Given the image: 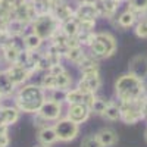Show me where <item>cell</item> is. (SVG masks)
<instances>
[{"label":"cell","instance_id":"12","mask_svg":"<svg viewBox=\"0 0 147 147\" xmlns=\"http://www.w3.org/2000/svg\"><path fill=\"white\" fill-rule=\"evenodd\" d=\"M96 136H97V138H99V141H100V144H102L103 147H112V146H115L116 141H118L116 132H115L113 129H110V128H103V129H100L99 132L96 134Z\"/></svg>","mask_w":147,"mask_h":147},{"label":"cell","instance_id":"14","mask_svg":"<svg viewBox=\"0 0 147 147\" xmlns=\"http://www.w3.org/2000/svg\"><path fill=\"white\" fill-rule=\"evenodd\" d=\"M52 13L56 16V19L60 24H62V22H65V21H68V19H71L74 16V10L68 5H65V3H57V5L53 6V12H52Z\"/></svg>","mask_w":147,"mask_h":147},{"label":"cell","instance_id":"24","mask_svg":"<svg viewBox=\"0 0 147 147\" xmlns=\"http://www.w3.org/2000/svg\"><path fill=\"white\" fill-rule=\"evenodd\" d=\"M103 116L109 121H118L121 119V109L119 106L113 105V103H107L105 112H103Z\"/></svg>","mask_w":147,"mask_h":147},{"label":"cell","instance_id":"9","mask_svg":"<svg viewBox=\"0 0 147 147\" xmlns=\"http://www.w3.org/2000/svg\"><path fill=\"white\" fill-rule=\"evenodd\" d=\"M6 74L15 87L16 85H21L22 82H25L28 80V77L31 75V72L24 65H19V63H12V66L6 71Z\"/></svg>","mask_w":147,"mask_h":147},{"label":"cell","instance_id":"32","mask_svg":"<svg viewBox=\"0 0 147 147\" xmlns=\"http://www.w3.org/2000/svg\"><path fill=\"white\" fill-rule=\"evenodd\" d=\"M136 34L140 38H147V21H141L136 27Z\"/></svg>","mask_w":147,"mask_h":147},{"label":"cell","instance_id":"16","mask_svg":"<svg viewBox=\"0 0 147 147\" xmlns=\"http://www.w3.org/2000/svg\"><path fill=\"white\" fill-rule=\"evenodd\" d=\"M38 141L43 146H50L57 141V136L53 127H43L38 132Z\"/></svg>","mask_w":147,"mask_h":147},{"label":"cell","instance_id":"26","mask_svg":"<svg viewBox=\"0 0 147 147\" xmlns=\"http://www.w3.org/2000/svg\"><path fill=\"white\" fill-rule=\"evenodd\" d=\"M71 77L69 74L66 71H63L62 74H59V75H56V88H68L71 85Z\"/></svg>","mask_w":147,"mask_h":147},{"label":"cell","instance_id":"29","mask_svg":"<svg viewBox=\"0 0 147 147\" xmlns=\"http://www.w3.org/2000/svg\"><path fill=\"white\" fill-rule=\"evenodd\" d=\"M81 147H103L97 138V136H87L81 141Z\"/></svg>","mask_w":147,"mask_h":147},{"label":"cell","instance_id":"15","mask_svg":"<svg viewBox=\"0 0 147 147\" xmlns=\"http://www.w3.org/2000/svg\"><path fill=\"white\" fill-rule=\"evenodd\" d=\"M25 27H27L25 22H22V21H19L16 18H10V19H7L6 25H5V31L7 32L9 37H16L24 31Z\"/></svg>","mask_w":147,"mask_h":147},{"label":"cell","instance_id":"3","mask_svg":"<svg viewBox=\"0 0 147 147\" xmlns=\"http://www.w3.org/2000/svg\"><path fill=\"white\" fill-rule=\"evenodd\" d=\"M60 28V22L56 19V16L52 12H46V13H40L34 21H32V32H35L43 40L52 38L53 34Z\"/></svg>","mask_w":147,"mask_h":147},{"label":"cell","instance_id":"34","mask_svg":"<svg viewBox=\"0 0 147 147\" xmlns=\"http://www.w3.org/2000/svg\"><path fill=\"white\" fill-rule=\"evenodd\" d=\"M7 144H9L7 134H2V136H0V147H7Z\"/></svg>","mask_w":147,"mask_h":147},{"label":"cell","instance_id":"37","mask_svg":"<svg viewBox=\"0 0 147 147\" xmlns=\"http://www.w3.org/2000/svg\"><path fill=\"white\" fill-rule=\"evenodd\" d=\"M22 2H30V0H22Z\"/></svg>","mask_w":147,"mask_h":147},{"label":"cell","instance_id":"19","mask_svg":"<svg viewBox=\"0 0 147 147\" xmlns=\"http://www.w3.org/2000/svg\"><path fill=\"white\" fill-rule=\"evenodd\" d=\"M60 30H62L68 37H77V34L80 32V25H78V19L77 18H71V19H68V21H65V22H62L60 24Z\"/></svg>","mask_w":147,"mask_h":147},{"label":"cell","instance_id":"33","mask_svg":"<svg viewBox=\"0 0 147 147\" xmlns=\"http://www.w3.org/2000/svg\"><path fill=\"white\" fill-rule=\"evenodd\" d=\"M47 71H49V74H52V75H59V74H62L65 71V68L60 65V63H57V65H52Z\"/></svg>","mask_w":147,"mask_h":147},{"label":"cell","instance_id":"22","mask_svg":"<svg viewBox=\"0 0 147 147\" xmlns=\"http://www.w3.org/2000/svg\"><path fill=\"white\" fill-rule=\"evenodd\" d=\"M41 41H43V38L38 37L35 32L25 35V38H24V44H25L27 50H37V49L41 46Z\"/></svg>","mask_w":147,"mask_h":147},{"label":"cell","instance_id":"28","mask_svg":"<svg viewBox=\"0 0 147 147\" xmlns=\"http://www.w3.org/2000/svg\"><path fill=\"white\" fill-rule=\"evenodd\" d=\"M52 91V99L53 102H57V103H62V102H66V91L65 88H55V90H50Z\"/></svg>","mask_w":147,"mask_h":147},{"label":"cell","instance_id":"23","mask_svg":"<svg viewBox=\"0 0 147 147\" xmlns=\"http://www.w3.org/2000/svg\"><path fill=\"white\" fill-rule=\"evenodd\" d=\"M65 55H66V57L71 60V62H75V63H80L81 60L85 57V55H84V52H82V47H81V46L69 47Z\"/></svg>","mask_w":147,"mask_h":147},{"label":"cell","instance_id":"39","mask_svg":"<svg viewBox=\"0 0 147 147\" xmlns=\"http://www.w3.org/2000/svg\"><path fill=\"white\" fill-rule=\"evenodd\" d=\"M43 147H49V146H43Z\"/></svg>","mask_w":147,"mask_h":147},{"label":"cell","instance_id":"7","mask_svg":"<svg viewBox=\"0 0 147 147\" xmlns=\"http://www.w3.org/2000/svg\"><path fill=\"white\" fill-rule=\"evenodd\" d=\"M37 113L43 116L46 121H57L62 113V106H60V103L53 100H44Z\"/></svg>","mask_w":147,"mask_h":147},{"label":"cell","instance_id":"13","mask_svg":"<svg viewBox=\"0 0 147 147\" xmlns=\"http://www.w3.org/2000/svg\"><path fill=\"white\" fill-rule=\"evenodd\" d=\"M18 118H19V109L0 106V124H3V125L15 124L18 121Z\"/></svg>","mask_w":147,"mask_h":147},{"label":"cell","instance_id":"11","mask_svg":"<svg viewBox=\"0 0 147 147\" xmlns=\"http://www.w3.org/2000/svg\"><path fill=\"white\" fill-rule=\"evenodd\" d=\"M77 18L82 19V18H87V19H96V16L99 15V9H97L96 3H81L75 12Z\"/></svg>","mask_w":147,"mask_h":147},{"label":"cell","instance_id":"1","mask_svg":"<svg viewBox=\"0 0 147 147\" xmlns=\"http://www.w3.org/2000/svg\"><path fill=\"white\" fill-rule=\"evenodd\" d=\"M115 91L121 102L138 100L144 94V82L143 80L134 77L132 74L121 75L115 82Z\"/></svg>","mask_w":147,"mask_h":147},{"label":"cell","instance_id":"8","mask_svg":"<svg viewBox=\"0 0 147 147\" xmlns=\"http://www.w3.org/2000/svg\"><path fill=\"white\" fill-rule=\"evenodd\" d=\"M90 113L91 110L85 103H74L69 105L68 109V118L74 122H77V124H82L84 121H87Z\"/></svg>","mask_w":147,"mask_h":147},{"label":"cell","instance_id":"38","mask_svg":"<svg viewBox=\"0 0 147 147\" xmlns=\"http://www.w3.org/2000/svg\"><path fill=\"white\" fill-rule=\"evenodd\" d=\"M146 140H147V131H146Z\"/></svg>","mask_w":147,"mask_h":147},{"label":"cell","instance_id":"18","mask_svg":"<svg viewBox=\"0 0 147 147\" xmlns=\"http://www.w3.org/2000/svg\"><path fill=\"white\" fill-rule=\"evenodd\" d=\"M22 50V49H19L15 43H7L3 46V56L5 59L7 60L9 63H16V60H18V55L19 52Z\"/></svg>","mask_w":147,"mask_h":147},{"label":"cell","instance_id":"5","mask_svg":"<svg viewBox=\"0 0 147 147\" xmlns=\"http://www.w3.org/2000/svg\"><path fill=\"white\" fill-rule=\"evenodd\" d=\"M55 131H56V136H57V140L59 141H71L74 140L77 136H78V124L77 122L71 121L69 118H65V119H60L55 124Z\"/></svg>","mask_w":147,"mask_h":147},{"label":"cell","instance_id":"36","mask_svg":"<svg viewBox=\"0 0 147 147\" xmlns=\"http://www.w3.org/2000/svg\"><path fill=\"white\" fill-rule=\"evenodd\" d=\"M34 3H40V2H46V0H32Z\"/></svg>","mask_w":147,"mask_h":147},{"label":"cell","instance_id":"4","mask_svg":"<svg viewBox=\"0 0 147 147\" xmlns=\"http://www.w3.org/2000/svg\"><path fill=\"white\" fill-rule=\"evenodd\" d=\"M143 99L132 100V102H121L119 109H121V119L125 124H136V122L144 119L143 113Z\"/></svg>","mask_w":147,"mask_h":147},{"label":"cell","instance_id":"27","mask_svg":"<svg viewBox=\"0 0 147 147\" xmlns=\"http://www.w3.org/2000/svg\"><path fill=\"white\" fill-rule=\"evenodd\" d=\"M106 106H107V102H105L102 99H96V97H94L93 103L90 105V110L94 112V113H97V115H103Z\"/></svg>","mask_w":147,"mask_h":147},{"label":"cell","instance_id":"2","mask_svg":"<svg viewBox=\"0 0 147 147\" xmlns=\"http://www.w3.org/2000/svg\"><path fill=\"white\" fill-rule=\"evenodd\" d=\"M46 100L44 97V88L38 87V85H25L18 91L16 96V106L22 112H28V113H34L38 112L40 106L43 105V102Z\"/></svg>","mask_w":147,"mask_h":147},{"label":"cell","instance_id":"31","mask_svg":"<svg viewBox=\"0 0 147 147\" xmlns=\"http://www.w3.org/2000/svg\"><path fill=\"white\" fill-rule=\"evenodd\" d=\"M132 12H143L147 9V0H128Z\"/></svg>","mask_w":147,"mask_h":147},{"label":"cell","instance_id":"30","mask_svg":"<svg viewBox=\"0 0 147 147\" xmlns=\"http://www.w3.org/2000/svg\"><path fill=\"white\" fill-rule=\"evenodd\" d=\"M41 85H43V88H47V90H55V88H56V75L47 74L46 77H43Z\"/></svg>","mask_w":147,"mask_h":147},{"label":"cell","instance_id":"10","mask_svg":"<svg viewBox=\"0 0 147 147\" xmlns=\"http://www.w3.org/2000/svg\"><path fill=\"white\" fill-rule=\"evenodd\" d=\"M129 74H132L134 77H137L140 80L147 78V56L146 55H138L136 57H132L129 62Z\"/></svg>","mask_w":147,"mask_h":147},{"label":"cell","instance_id":"20","mask_svg":"<svg viewBox=\"0 0 147 147\" xmlns=\"http://www.w3.org/2000/svg\"><path fill=\"white\" fill-rule=\"evenodd\" d=\"M15 85L12 84V81L9 80L6 72H0V94L2 96H9L13 91Z\"/></svg>","mask_w":147,"mask_h":147},{"label":"cell","instance_id":"25","mask_svg":"<svg viewBox=\"0 0 147 147\" xmlns=\"http://www.w3.org/2000/svg\"><path fill=\"white\" fill-rule=\"evenodd\" d=\"M134 22H136V13H134L132 10L124 12V13L118 18V24H119L122 28H129Z\"/></svg>","mask_w":147,"mask_h":147},{"label":"cell","instance_id":"21","mask_svg":"<svg viewBox=\"0 0 147 147\" xmlns=\"http://www.w3.org/2000/svg\"><path fill=\"white\" fill-rule=\"evenodd\" d=\"M78 65H80L82 74H94V72H99V65H97V62H96V60H93V59H90V57H87V56H85Z\"/></svg>","mask_w":147,"mask_h":147},{"label":"cell","instance_id":"17","mask_svg":"<svg viewBox=\"0 0 147 147\" xmlns=\"http://www.w3.org/2000/svg\"><path fill=\"white\" fill-rule=\"evenodd\" d=\"M96 38L105 46V49H106V55H107V56H110V55H113V53H115V50H116V41H115V38H113V37L110 35V34H107V32L96 34Z\"/></svg>","mask_w":147,"mask_h":147},{"label":"cell","instance_id":"6","mask_svg":"<svg viewBox=\"0 0 147 147\" xmlns=\"http://www.w3.org/2000/svg\"><path fill=\"white\" fill-rule=\"evenodd\" d=\"M102 81L99 77V72H94V74H82V78L78 82V90L82 93H90L94 94L97 90L100 88Z\"/></svg>","mask_w":147,"mask_h":147},{"label":"cell","instance_id":"35","mask_svg":"<svg viewBox=\"0 0 147 147\" xmlns=\"http://www.w3.org/2000/svg\"><path fill=\"white\" fill-rule=\"evenodd\" d=\"M143 113H144V119H147V100H144L143 103Z\"/></svg>","mask_w":147,"mask_h":147}]
</instances>
